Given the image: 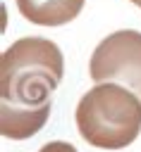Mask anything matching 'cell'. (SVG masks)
<instances>
[{
	"label": "cell",
	"instance_id": "7a4b0ae2",
	"mask_svg": "<svg viewBox=\"0 0 141 152\" xmlns=\"http://www.w3.org/2000/svg\"><path fill=\"white\" fill-rule=\"evenodd\" d=\"M79 135L100 150H122L141 133V97L119 83H96L74 112Z\"/></svg>",
	"mask_w": 141,
	"mask_h": 152
},
{
	"label": "cell",
	"instance_id": "6da1fadb",
	"mask_svg": "<svg viewBox=\"0 0 141 152\" xmlns=\"http://www.w3.org/2000/svg\"><path fill=\"white\" fill-rule=\"evenodd\" d=\"M62 74V52L53 40L41 36L19 38L0 57V100L14 107L48 104Z\"/></svg>",
	"mask_w": 141,
	"mask_h": 152
},
{
	"label": "cell",
	"instance_id": "277c9868",
	"mask_svg": "<svg viewBox=\"0 0 141 152\" xmlns=\"http://www.w3.org/2000/svg\"><path fill=\"white\" fill-rule=\"evenodd\" d=\"M50 116V102L41 107H14L0 102V133L12 140H26L36 135Z\"/></svg>",
	"mask_w": 141,
	"mask_h": 152
},
{
	"label": "cell",
	"instance_id": "5b68a950",
	"mask_svg": "<svg viewBox=\"0 0 141 152\" xmlns=\"http://www.w3.org/2000/svg\"><path fill=\"white\" fill-rule=\"evenodd\" d=\"M86 0H17L24 19L38 26H62L79 17Z\"/></svg>",
	"mask_w": 141,
	"mask_h": 152
},
{
	"label": "cell",
	"instance_id": "8992f818",
	"mask_svg": "<svg viewBox=\"0 0 141 152\" xmlns=\"http://www.w3.org/2000/svg\"><path fill=\"white\" fill-rule=\"evenodd\" d=\"M38 152H79L74 145L65 142V140H53V142H45Z\"/></svg>",
	"mask_w": 141,
	"mask_h": 152
},
{
	"label": "cell",
	"instance_id": "3957f363",
	"mask_svg": "<svg viewBox=\"0 0 141 152\" xmlns=\"http://www.w3.org/2000/svg\"><path fill=\"white\" fill-rule=\"evenodd\" d=\"M93 83H119L141 97V33L122 28L103 38L88 62Z\"/></svg>",
	"mask_w": 141,
	"mask_h": 152
},
{
	"label": "cell",
	"instance_id": "ba28073f",
	"mask_svg": "<svg viewBox=\"0 0 141 152\" xmlns=\"http://www.w3.org/2000/svg\"><path fill=\"white\" fill-rule=\"evenodd\" d=\"M131 2H139V0H131Z\"/></svg>",
	"mask_w": 141,
	"mask_h": 152
},
{
	"label": "cell",
	"instance_id": "52a82bcc",
	"mask_svg": "<svg viewBox=\"0 0 141 152\" xmlns=\"http://www.w3.org/2000/svg\"><path fill=\"white\" fill-rule=\"evenodd\" d=\"M136 5H139V7H141V0H139V2H136Z\"/></svg>",
	"mask_w": 141,
	"mask_h": 152
}]
</instances>
